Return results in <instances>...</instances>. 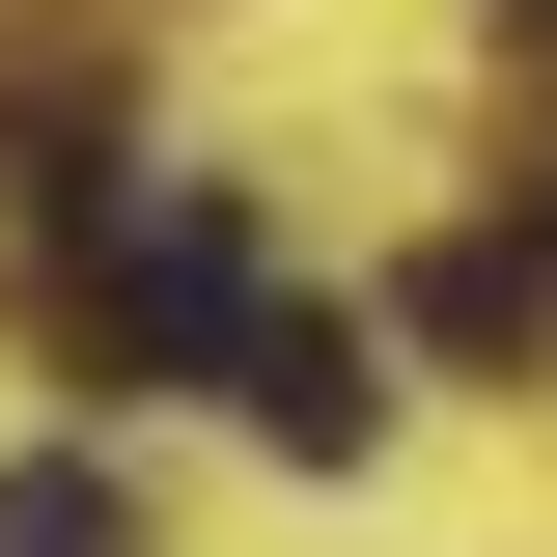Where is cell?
Segmentation results:
<instances>
[{"label": "cell", "mask_w": 557, "mask_h": 557, "mask_svg": "<svg viewBox=\"0 0 557 557\" xmlns=\"http://www.w3.org/2000/svg\"><path fill=\"white\" fill-rule=\"evenodd\" d=\"M28 307H57V362H112V391H168V362L223 391V335H251L278 278H251V223H223V196H112V223L28 251Z\"/></svg>", "instance_id": "6da1fadb"}, {"label": "cell", "mask_w": 557, "mask_h": 557, "mask_svg": "<svg viewBox=\"0 0 557 557\" xmlns=\"http://www.w3.org/2000/svg\"><path fill=\"white\" fill-rule=\"evenodd\" d=\"M112 530H139L112 446H28V474H0V557H112Z\"/></svg>", "instance_id": "277c9868"}, {"label": "cell", "mask_w": 557, "mask_h": 557, "mask_svg": "<svg viewBox=\"0 0 557 557\" xmlns=\"http://www.w3.org/2000/svg\"><path fill=\"white\" fill-rule=\"evenodd\" d=\"M223 391H251V446H307V474H335L362 418H391V362H362V307H251V335H223Z\"/></svg>", "instance_id": "7a4b0ae2"}, {"label": "cell", "mask_w": 557, "mask_h": 557, "mask_svg": "<svg viewBox=\"0 0 557 557\" xmlns=\"http://www.w3.org/2000/svg\"><path fill=\"white\" fill-rule=\"evenodd\" d=\"M418 335H446V362H530V335H557V251H530V223L418 251Z\"/></svg>", "instance_id": "3957f363"}]
</instances>
